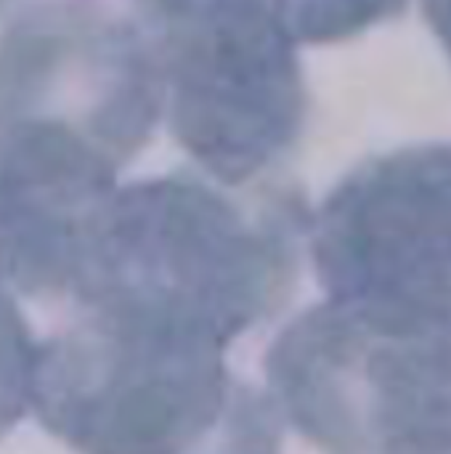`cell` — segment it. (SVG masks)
I'll list each match as a JSON object with an SVG mask.
<instances>
[{
  "mask_svg": "<svg viewBox=\"0 0 451 454\" xmlns=\"http://www.w3.org/2000/svg\"><path fill=\"white\" fill-rule=\"evenodd\" d=\"M271 378L332 454H451V319L338 303L282 343Z\"/></svg>",
  "mask_w": 451,
  "mask_h": 454,
  "instance_id": "obj_1",
  "label": "cell"
},
{
  "mask_svg": "<svg viewBox=\"0 0 451 454\" xmlns=\"http://www.w3.org/2000/svg\"><path fill=\"white\" fill-rule=\"evenodd\" d=\"M425 13L451 56V0H423Z\"/></svg>",
  "mask_w": 451,
  "mask_h": 454,
  "instance_id": "obj_3",
  "label": "cell"
},
{
  "mask_svg": "<svg viewBox=\"0 0 451 454\" xmlns=\"http://www.w3.org/2000/svg\"><path fill=\"white\" fill-rule=\"evenodd\" d=\"M319 263L340 306L451 319V144L351 176L324 210Z\"/></svg>",
  "mask_w": 451,
  "mask_h": 454,
  "instance_id": "obj_2",
  "label": "cell"
}]
</instances>
